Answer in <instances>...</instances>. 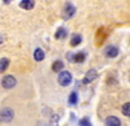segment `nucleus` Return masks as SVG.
<instances>
[{"label": "nucleus", "instance_id": "nucleus-1", "mask_svg": "<svg viewBox=\"0 0 130 126\" xmlns=\"http://www.w3.org/2000/svg\"><path fill=\"white\" fill-rule=\"evenodd\" d=\"M72 79H73L72 73L68 71V70H61L59 77H57V82L60 83V86H62V87L69 86L70 83H72Z\"/></svg>", "mask_w": 130, "mask_h": 126}, {"label": "nucleus", "instance_id": "nucleus-2", "mask_svg": "<svg viewBox=\"0 0 130 126\" xmlns=\"http://www.w3.org/2000/svg\"><path fill=\"white\" fill-rule=\"evenodd\" d=\"M75 7L72 4V3H69V2H67L65 3V5H64V8H62V14H61V17H62V20H70L74 14H75Z\"/></svg>", "mask_w": 130, "mask_h": 126}, {"label": "nucleus", "instance_id": "nucleus-3", "mask_svg": "<svg viewBox=\"0 0 130 126\" xmlns=\"http://www.w3.org/2000/svg\"><path fill=\"white\" fill-rule=\"evenodd\" d=\"M14 117V112L10 108L0 109V122H10Z\"/></svg>", "mask_w": 130, "mask_h": 126}, {"label": "nucleus", "instance_id": "nucleus-4", "mask_svg": "<svg viewBox=\"0 0 130 126\" xmlns=\"http://www.w3.org/2000/svg\"><path fill=\"white\" fill-rule=\"evenodd\" d=\"M16 83H17L16 78H14L13 76H10V74L3 77V79H2V86H3L4 88H7V90L13 88V87L16 86Z\"/></svg>", "mask_w": 130, "mask_h": 126}, {"label": "nucleus", "instance_id": "nucleus-5", "mask_svg": "<svg viewBox=\"0 0 130 126\" xmlns=\"http://www.w3.org/2000/svg\"><path fill=\"white\" fill-rule=\"evenodd\" d=\"M96 77H98V71L95 69H90L87 73H86V76H85L82 82L85 83V85H89V83H91L94 79H96Z\"/></svg>", "mask_w": 130, "mask_h": 126}, {"label": "nucleus", "instance_id": "nucleus-6", "mask_svg": "<svg viewBox=\"0 0 130 126\" xmlns=\"http://www.w3.org/2000/svg\"><path fill=\"white\" fill-rule=\"evenodd\" d=\"M105 55L108 56V57H111V59H113V57H116L117 55H118V48L116 47V46H113V44H109V46H107L105 47Z\"/></svg>", "mask_w": 130, "mask_h": 126}, {"label": "nucleus", "instance_id": "nucleus-7", "mask_svg": "<svg viewBox=\"0 0 130 126\" xmlns=\"http://www.w3.org/2000/svg\"><path fill=\"white\" fill-rule=\"evenodd\" d=\"M87 57V53L86 52H78V53L73 55V61L72 62H77V64H82V62L86 60Z\"/></svg>", "mask_w": 130, "mask_h": 126}, {"label": "nucleus", "instance_id": "nucleus-8", "mask_svg": "<svg viewBox=\"0 0 130 126\" xmlns=\"http://www.w3.org/2000/svg\"><path fill=\"white\" fill-rule=\"evenodd\" d=\"M105 125L107 126H121V121L116 116H109V117H107V120H105Z\"/></svg>", "mask_w": 130, "mask_h": 126}, {"label": "nucleus", "instance_id": "nucleus-9", "mask_svg": "<svg viewBox=\"0 0 130 126\" xmlns=\"http://www.w3.org/2000/svg\"><path fill=\"white\" fill-rule=\"evenodd\" d=\"M20 7L22 9H26V10H30L35 7V2L34 0H21L20 2Z\"/></svg>", "mask_w": 130, "mask_h": 126}, {"label": "nucleus", "instance_id": "nucleus-10", "mask_svg": "<svg viewBox=\"0 0 130 126\" xmlns=\"http://www.w3.org/2000/svg\"><path fill=\"white\" fill-rule=\"evenodd\" d=\"M67 35H68V31H67L65 27H59L56 30V33H55V38L56 39H65Z\"/></svg>", "mask_w": 130, "mask_h": 126}, {"label": "nucleus", "instance_id": "nucleus-11", "mask_svg": "<svg viewBox=\"0 0 130 126\" xmlns=\"http://www.w3.org/2000/svg\"><path fill=\"white\" fill-rule=\"evenodd\" d=\"M82 43V35L81 34H74L70 39V46L75 47V46H79Z\"/></svg>", "mask_w": 130, "mask_h": 126}, {"label": "nucleus", "instance_id": "nucleus-12", "mask_svg": "<svg viewBox=\"0 0 130 126\" xmlns=\"http://www.w3.org/2000/svg\"><path fill=\"white\" fill-rule=\"evenodd\" d=\"M44 51H43L42 48H37L34 51V60L35 61H42V60H44Z\"/></svg>", "mask_w": 130, "mask_h": 126}, {"label": "nucleus", "instance_id": "nucleus-13", "mask_svg": "<svg viewBox=\"0 0 130 126\" xmlns=\"http://www.w3.org/2000/svg\"><path fill=\"white\" fill-rule=\"evenodd\" d=\"M9 66V59L7 57H3V59H0V73H4Z\"/></svg>", "mask_w": 130, "mask_h": 126}, {"label": "nucleus", "instance_id": "nucleus-14", "mask_svg": "<svg viewBox=\"0 0 130 126\" xmlns=\"http://www.w3.org/2000/svg\"><path fill=\"white\" fill-rule=\"evenodd\" d=\"M64 69V62L61 61V60H56L55 62H53V64H52V70L53 71H61Z\"/></svg>", "mask_w": 130, "mask_h": 126}, {"label": "nucleus", "instance_id": "nucleus-15", "mask_svg": "<svg viewBox=\"0 0 130 126\" xmlns=\"http://www.w3.org/2000/svg\"><path fill=\"white\" fill-rule=\"evenodd\" d=\"M77 103H78V94L75 91H73L70 94V96H69V104L70 105H75Z\"/></svg>", "mask_w": 130, "mask_h": 126}, {"label": "nucleus", "instance_id": "nucleus-16", "mask_svg": "<svg viewBox=\"0 0 130 126\" xmlns=\"http://www.w3.org/2000/svg\"><path fill=\"white\" fill-rule=\"evenodd\" d=\"M122 114H124V116H126V117L130 116V103L129 101L125 103L124 105H122Z\"/></svg>", "mask_w": 130, "mask_h": 126}, {"label": "nucleus", "instance_id": "nucleus-17", "mask_svg": "<svg viewBox=\"0 0 130 126\" xmlns=\"http://www.w3.org/2000/svg\"><path fill=\"white\" fill-rule=\"evenodd\" d=\"M79 126H91V122H90V120L87 117H85V118H82L79 121Z\"/></svg>", "mask_w": 130, "mask_h": 126}, {"label": "nucleus", "instance_id": "nucleus-18", "mask_svg": "<svg viewBox=\"0 0 130 126\" xmlns=\"http://www.w3.org/2000/svg\"><path fill=\"white\" fill-rule=\"evenodd\" d=\"M57 121H59V117L57 116H52V122L50 123V126H59L57 125Z\"/></svg>", "mask_w": 130, "mask_h": 126}, {"label": "nucleus", "instance_id": "nucleus-19", "mask_svg": "<svg viewBox=\"0 0 130 126\" xmlns=\"http://www.w3.org/2000/svg\"><path fill=\"white\" fill-rule=\"evenodd\" d=\"M73 55H74V53H72V52H68V55H67V59H68L70 62L73 61Z\"/></svg>", "mask_w": 130, "mask_h": 126}, {"label": "nucleus", "instance_id": "nucleus-20", "mask_svg": "<svg viewBox=\"0 0 130 126\" xmlns=\"http://www.w3.org/2000/svg\"><path fill=\"white\" fill-rule=\"evenodd\" d=\"M3 42H4V37H3V34H0V46L3 44Z\"/></svg>", "mask_w": 130, "mask_h": 126}, {"label": "nucleus", "instance_id": "nucleus-21", "mask_svg": "<svg viewBox=\"0 0 130 126\" xmlns=\"http://www.w3.org/2000/svg\"><path fill=\"white\" fill-rule=\"evenodd\" d=\"M38 126H48V125H47L46 122H39V123H38Z\"/></svg>", "mask_w": 130, "mask_h": 126}, {"label": "nucleus", "instance_id": "nucleus-22", "mask_svg": "<svg viewBox=\"0 0 130 126\" xmlns=\"http://www.w3.org/2000/svg\"><path fill=\"white\" fill-rule=\"evenodd\" d=\"M10 2H12V0H3V3H4V4H9Z\"/></svg>", "mask_w": 130, "mask_h": 126}]
</instances>
